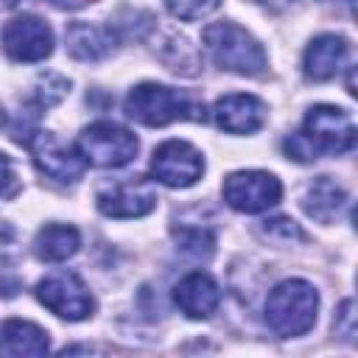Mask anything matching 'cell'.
Masks as SVG:
<instances>
[{
    "label": "cell",
    "mask_w": 358,
    "mask_h": 358,
    "mask_svg": "<svg viewBox=\"0 0 358 358\" xmlns=\"http://www.w3.org/2000/svg\"><path fill=\"white\" fill-rule=\"evenodd\" d=\"M64 39H67V53L78 62H98L109 56L117 45L115 28L95 22H70Z\"/></svg>",
    "instance_id": "15"
},
{
    "label": "cell",
    "mask_w": 358,
    "mask_h": 358,
    "mask_svg": "<svg viewBox=\"0 0 358 358\" xmlns=\"http://www.w3.org/2000/svg\"><path fill=\"white\" fill-rule=\"evenodd\" d=\"M22 249H20V235L11 224L0 221V268H11L20 260Z\"/></svg>",
    "instance_id": "22"
},
{
    "label": "cell",
    "mask_w": 358,
    "mask_h": 358,
    "mask_svg": "<svg viewBox=\"0 0 358 358\" xmlns=\"http://www.w3.org/2000/svg\"><path fill=\"white\" fill-rule=\"evenodd\" d=\"M81 246V235L70 224H48L34 238V252L45 263H62L73 257Z\"/></svg>",
    "instance_id": "18"
},
{
    "label": "cell",
    "mask_w": 358,
    "mask_h": 358,
    "mask_svg": "<svg viewBox=\"0 0 358 358\" xmlns=\"http://www.w3.org/2000/svg\"><path fill=\"white\" fill-rule=\"evenodd\" d=\"M260 232H263L266 238H282V241L302 238V229H299L296 221H291V218H268V221H263Z\"/></svg>",
    "instance_id": "23"
},
{
    "label": "cell",
    "mask_w": 358,
    "mask_h": 358,
    "mask_svg": "<svg viewBox=\"0 0 358 358\" xmlns=\"http://www.w3.org/2000/svg\"><path fill=\"white\" fill-rule=\"evenodd\" d=\"M25 145L34 157V165L53 182L62 185H73L81 179L84 173V157L78 151H73L70 145H64L53 131H34L31 137H25Z\"/></svg>",
    "instance_id": "9"
},
{
    "label": "cell",
    "mask_w": 358,
    "mask_h": 358,
    "mask_svg": "<svg viewBox=\"0 0 358 358\" xmlns=\"http://www.w3.org/2000/svg\"><path fill=\"white\" fill-rule=\"evenodd\" d=\"M11 179H14V173H11V162H8V157H6V154H0V196L8 190Z\"/></svg>",
    "instance_id": "25"
},
{
    "label": "cell",
    "mask_w": 358,
    "mask_h": 358,
    "mask_svg": "<svg viewBox=\"0 0 358 358\" xmlns=\"http://www.w3.org/2000/svg\"><path fill=\"white\" fill-rule=\"evenodd\" d=\"M98 210L109 218H140L157 207V187L145 176H126L98 190Z\"/></svg>",
    "instance_id": "10"
},
{
    "label": "cell",
    "mask_w": 358,
    "mask_h": 358,
    "mask_svg": "<svg viewBox=\"0 0 358 358\" xmlns=\"http://www.w3.org/2000/svg\"><path fill=\"white\" fill-rule=\"evenodd\" d=\"M355 148V126L352 117L338 106H310L299 131L282 140V151L288 159L313 162L324 154H347Z\"/></svg>",
    "instance_id": "1"
},
{
    "label": "cell",
    "mask_w": 358,
    "mask_h": 358,
    "mask_svg": "<svg viewBox=\"0 0 358 358\" xmlns=\"http://www.w3.org/2000/svg\"><path fill=\"white\" fill-rule=\"evenodd\" d=\"M336 333L347 341L355 338V313H352V299H344L338 313H336Z\"/></svg>",
    "instance_id": "24"
},
{
    "label": "cell",
    "mask_w": 358,
    "mask_h": 358,
    "mask_svg": "<svg viewBox=\"0 0 358 358\" xmlns=\"http://www.w3.org/2000/svg\"><path fill=\"white\" fill-rule=\"evenodd\" d=\"M316 288L305 280H285L266 299V324L282 338L305 336L316 324Z\"/></svg>",
    "instance_id": "3"
},
{
    "label": "cell",
    "mask_w": 358,
    "mask_h": 358,
    "mask_svg": "<svg viewBox=\"0 0 358 358\" xmlns=\"http://www.w3.org/2000/svg\"><path fill=\"white\" fill-rule=\"evenodd\" d=\"M36 299L50 313H56L59 319H67V322H81V319L92 316V308H95L90 288L84 285V280L76 271H56V274L45 277L36 285Z\"/></svg>",
    "instance_id": "6"
},
{
    "label": "cell",
    "mask_w": 358,
    "mask_h": 358,
    "mask_svg": "<svg viewBox=\"0 0 358 358\" xmlns=\"http://www.w3.org/2000/svg\"><path fill=\"white\" fill-rule=\"evenodd\" d=\"M76 145L84 162L98 165V168H123L137 157V148H140L137 137L112 120H98L87 126L78 134Z\"/></svg>",
    "instance_id": "5"
},
{
    "label": "cell",
    "mask_w": 358,
    "mask_h": 358,
    "mask_svg": "<svg viewBox=\"0 0 358 358\" xmlns=\"http://www.w3.org/2000/svg\"><path fill=\"white\" fill-rule=\"evenodd\" d=\"M221 193L232 210L255 215V213H263L280 201L282 185L268 171H235L224 179Z\"/></svg>",
    "instance_id": "7"
},
{
    "label": "cell",
    "mask_w": 358,
    "mask_h": 358,
    "mask_svg": "<svg viewBox=\"0 0 358 358\" xmlns=\"http://www.w3.org/2000/svg\"><path fill=\"white\" fill-rule=\"evenodd\" d=\"M173 238H176L179 249L187 252V255H193V257H210L215 252V235L210 229L182 227V229H173Z\"/></svg>",
    "instance_id": "19"
},
{
    "label": "cell",
    "mask_w": 358,
    "mask_h": 358,
    "mask_svg": "<svg viewBox=\"0 0 358 358\" xmlns=\"http://www.w3.org/2000/svg\"><path fill=\"white\" fill-rule=\"evenodd\" d=\"M126 115L143 126H168L176 120L201 117V106L187 92L145 81L126 95Z\"/></svg>",
    "instance_id": "4"
},
{
    "label": "cell",
    "mask_w": 358,
    "mask_h": 358,
    "mask_svg": "<svg viewBox=\"0 0 358 358\" xmlns=\"http://www.w3.org/2000/svg\"><path fill=\"white\" fill-rule=\"evenodd\" d=\"M67 90H70V81H67V78H62V76H56V73H45V76H39V81H36L34 101H36L39 109H48V106H56V103L67 95Z\"/></svg>",
    "instance_id": "20"
},
{
    "label": "cell",
    "mask_w": 358,
    "mask_h": 358,
    "mask_svg": "<svg viewBox=\"0 0 358 358\" xmlns=\"http://www.w3.org/2000/svg\"><path fill=\"white\" fill-rule=\"evenodd\" d=\"M48 347V333L34 322L8 319L0 327V355H45Z\"/></svg>",
    "instance_id": "17"
},
{
    "label": "cell",
    "mask_w": 358,
    "mask_h": 358,
    "mask_svg": "<svg viewBox=\"0 0 358 358\" xmlns=\"http://www.w3.org/2000/svg\"><path fill=\"white\" fill-rule=\"evenodd\" d=\"M210 117L218 129L229 134H255L266 123V103L255 95L232 92L213 103Z\"/></svg>",
    "instance_id": "12"
},
{
    "label": "cell",
    "mask_w": 358,
    "mask_h": 358,
    "mask_svg": "<svg viewBox=\"0 0 358 358\" xmlns=\"http://www.w3.org/2000/svg\"><path fill=\"white\" fill-rule=\"evenodd\" d=\"M151 173L165 187H190L204 173V157L185 140H165L151 157Z\"/></svg>",
    "instance_id": "8"
},
{
    "label": "cell",
    "mask_w": 358,
    "mask_h": 358,
    "mask_svg": "<svg viewBox=\"0 0 358 358\" xmlns=\"http://www.w3.org/2000/svg\"><path fill=\"white\" fill-rule=\"evenodd\" d=\"M201 42L218 67L238 76H263L268 67L263 45L235 22H210L201 31Z\"/></svg>",
    "instance_id": "2"
},
{
    "label": "cell",
    "mask_w": 358,
    "mask_h": 358,
    "mask_svg": "<svg viewBox=\"0 0 358 358\" xmlns=\"http://www.w3.org/2000/svg\"><path fill=\"white\" fill-rule=\"evenodd\" d=\"M3 126H6V112L0 109V129H3Z\"/></svg>",
    "instance_id": "27"
},
{
    "label": "cell",
    "mask_w": 358,
    "mask_h": 358,
    "mask_svg": "<svg viewBox=\"0 0 358 358\" xmlns=\"http://www.w3.org/2000/svg\"><path fill=\"white\" fill-rule=\"evenodd\" d=\"M347 56H350V45L344 36L322 34L305 50V59H302L305 76L313 81H330L333 76H338L344 70Z\"/></svg>",
    "instance_id": "14"
},
{
    "label": "cell",
    "mask_w": 358,
    "mask_h": 358,
    "mask_svg": "<svg viewBox=\"0 0 358 358\" xmlns=\"http://www.w3.org/2000/svg\"><path fill=\"white\" fill-rule=\"evenodd\" d=\"M56 8H81V6H87V3H92V0H50Z\"/></svg>",
    "instance_id": "26"
},
{
    "label": "cell",
    "mask_w": 358,
    "mask_h": 358,
    "mask_svg": "<svg viewBox=\"0 0 358 358\" xmlns=\"http://www.w3.org/2000/svg\"><path fill=\"white\" fill-rule=\"evenodd\" d=\"M165 6L179 20H201L213 14L221 6V0H165Z\"/></svg>",
    "instance_id": "21"
},
{
    "label": "cell",
    "mask_w": 358,
    "mask_h": 358,
    "mask_svg": "<svg viewBox=\"0 0 358 358\" xmlns=\"http://www.w3.org/2000/svg\"><path fill=\"white\" fill-rule=\"evenodd\" d=\"M3 50L14 62H42L53 53V31L36 14H20L3 28Z\"/></svg>",
    "instance_id": "11"
},
{
    "label": "cell",
    "mask_w": 358,
    "mask_h": 358,
    "mask_svg": "<svg viewBox=\"0 0 358 358\" xmlns=\"http://www.w3.org/2000/svg\"><path fill=\"white\" fill-rule=\"evenodd\" d=\"M173 302L176 308L190 319H207L221 305V288L218 282L204 271H190L173 285Z\"/></svg>",
    "instance_id": "13"
},
{
    "label": "cell",
    "mask_w": 358,
    "mask_h": 358,
    "mask_svg": "<svg viewBox=\"0 0 358 358\" xmlns=\"http://www.w3.org/2000/svg\"><path fill=\"white\" fill-rule=\"evenodd\" d=\"M344 207H347V193H344V187H341L336 179H330V176L313 179V182L305 187V193H302V210H305L313 221H319V224H333Z\"/></svg>",
    "instance_id": "16"
}]
</instances>
